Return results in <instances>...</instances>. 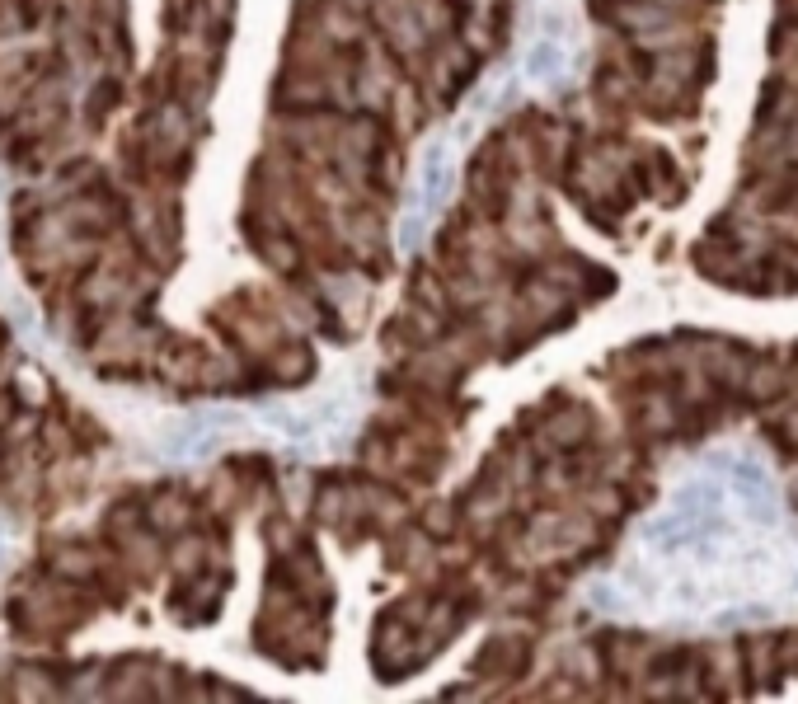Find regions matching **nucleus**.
Returning <instances> with one entry per match:
<instances>
[{
	"instance_id": "f03ea898",
	"label": "nucleus",
	"mask_w": 798,
	"mask_h": 704,
	"mask_svg": "<svg viewBox=\"0 0 798 704\" xmlns=\"http://www.w3.org/2000/svg\"><path fill=\"white\" fill-rule=\"evenodd\" d=\"M587 71V19L583 0H517V33L503 66L475 85V94L451 113L414 155L404 198L418 212H446L456 193L465 155L489 132L498 118L531 99H559L568 94Z\"/></svg>"
},
{
	"instance_id": "f257e3e1",
	"label": "nucleus",
	"mask_w": 798,
	"mask_h": 704,
	"mask_svg": "<svg viewBox=\"0 0 798 704\" xmlns=\"http://www.w3.org/2000/svg\"><path fill=\"white\" fill-rule=\"evenodd\" d=\"M606 625L728 639L798 620V507L756 437L681 456L615 554L578 587Z\"/></svg>"
}]
</instances>
